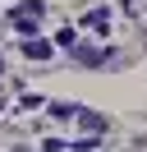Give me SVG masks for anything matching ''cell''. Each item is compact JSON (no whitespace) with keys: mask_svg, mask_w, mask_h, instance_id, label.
Listing matches in <instances>:
<instances>
[{"mask_svg":"<svg viewBox=\"0 0 147 152\" xmlns=\"http://www.w3.org/2000/svg\"><path fill=\"white\" fill-rule=\"evenodd\" d=\"M41 10H46L41 0H23L18 10L9 14V23H14V28L23 32V37H32V32H37V19H41Z\"/></svg>","mask_w":147,"mask_h":152,"instance_id":"cell-1","label":"cell"},{"mask_svg":"<svg viewBox=\"0 0 147 152\" xmlns=\"http://www.w3.org/2000/svg\"><path fill=\"white\" fill-rule=\"evenodd\" d=\"M74 60L97 69V65H106V60H110V51H87V46H74Z\"/></svg>","mask_w":147,"mask_h":152,"instance_id":"cell-2","label":"cell"},{"mask_svg":"<svg viewBox=\"0 0 147 152\" xmlns=\"http://www.w3.org/2000/svg\"><path fill=\"white\" fill-rule=\"evenodd\" d=\"M23 56H28V60H46V56H51V42H37V37H28V42H23Z\"/></svg>","mask_w":147,"mask_h":152,"instance_id":"cell-3","label":"cell"},{"mask_svg":"<svg viewBox=\"0 0 147 152\" xmlns=\"http://www.w3.org/2000/svg\"><path fill=\"white\" fill-rule=\"evenodd\" d=\"M87 23H92L97 32H106V28H110V14H106V10H92V14H87Z\"/></svg>","mask_w":147,"mask_h":152,"instance_id":"cell-4","label":"cell"},{"mask_svg":"<svg viewBox=\"0 0 147 152\" xmlns=\"http://www.w3.org/2000/svg\"><path fill=\"white\" fill-rule=\"evenodd\" d=\"M51 115H55V120H69V115H74V102H55Z\"/></svg>","mask_w":147,"mask_h":152,"instance_id":"cell-5","label":"cell"},{"mask_svg":"<svg viewBox=\"0 0 147 152\" xmlns=\"http://www.w3.org/2000/svg\"><path fill=\"white\" fill-rule=\"evenodd\" d=\"M0 74H5V60H0Z\"/></svg>","mask_w":147,"mask_h":152,"instance_id":"cell-6","label":"cell"}]
</instances>
